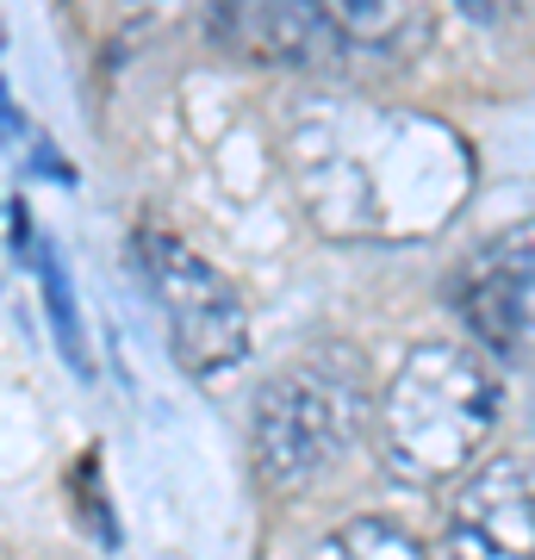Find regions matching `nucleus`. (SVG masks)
<instances>
[{"mask_svg":"<svg viewBox=\"0 0 535 560\" xmlns=\"http://www.w3.org/2000/svg\"><path fill=\"white\" fill-rule=\"evenodd\" d=\"M143 280L156 293L162 318H168V342L187 374L219 381L249 355V312H243L237 287L199 256L194 243H181L175 231H138Z\"/></svg>","mask_w":535,"mask_h":560,"instance_id":"nucleus-4","label":"nucleus"},{"mask_svg":"<svg viewBox=\"0 0 535 560\" xmlns=\"http://www.w3.org/2000/svg\"><path fill=\"white\" fill-rule=\"evenodd\" d=\"M324 7L349 57H411L430 38V20L417 7H386V0H324Z\"/></svg>","mask_w":535,"mask_h":560,"instance_id":"nucleus-8","label":"nucleus"},{"mask_svg":"<svg viewBox=\"0 0 535 560\" xmlns=\"http://www.w3.org/2000/svg\"><path fill=\"white\" fill-rule=\"evenodd\" d=\"M212 38L249 62H337L349 57L330 7H219Z\"/></svg>","mask_w":535,"mask_h":560,"instance_id":"nucleus-7","label":"nucleus"},{"mask_svg":"<svg viewBox=\"0 0 535 560\" xmlns=\"http://www.w3.org/2000/svg\"><path fill=\"white\" fill-rule=\"evenodd\" d=\"M44 300H50V324H57L62 349H69V361H75L81 374H88V349H81V330H75V305H69V280H62L57 261H44Z\"/></svg>","mask_w":535,"mask_h":560,"instance_id":"nucleus-10","label":"nucleus"},{"mask_svg":"<svg viewBox=\"0 0 535 560\" xmlns=\"http://www.w3.org/2000/svg\"><path fill=\"white\" fill-rule=\"evenodd\" d=\"M530 287H535V224H516L504 237L479 243L449 293H455L467 330L486 349L511 355L523 342V318H530Z\"/></svg>","mask_w":535,"mask_h":560,"instance_id":"nucleus-6","label":"nucleus"},{"mask_svg":"<svg viewBox=\"0 0 535 560\" xmlns=\"http://www.w3.org/2000/svg\"><path fill=\"white\" fill-rule=\"evenodd\" d=\"M449 560H535V486L516 455H492L461 480L449 523Z\"/></svg>","mask_w":535,"mask_h":560,"instance_id":"nucleus-5","label":"nucleus"},{"mask_svg":"<svg viewBox=\"0 0 535 560\" xmlns=\"http://www.w3.org/2000/svg\"><path fill=\"white\" fill-rule=\"evenodd\" d=\"M287 168L324 237H430L461 212L474 156L455 125L361 94H299L287 106Z\"/></svg>","mask_w":535,"mask_h":560,"instance_id":"nucleus-1","label":"nucleus"},{"mask_svg":"<svg viewBox=\"0 0 535 560\" xmlns=\"http://www.w3.org/2000/svg\"><path fill=\"white\" fill-rule=\"evenodd\" d=\"M498 374L467 342H423L405 355L380 399V455L405 486H449L474 474L498 430Z\"/></svg>","mask_w":535,"mask_h":560,"instance_id":"nucleus-2","label":"nucleus"},{"mask_svg":"<svg viewBox=\"0 0 535 560\" xmlns=\"http://www.w3.org/2000/svg\"><path fill=\"white\" fill-rule=\"evenodd\" d=\"M317 560H430V555L411 529H398L386 517H356L317 541Z\"/></svg>","mask_w":535,"mask_h":560,"instance_id":"nucleus-9","label":"nucleus"},{"mask_svg":"<svg viewBox=\"0 0 535 560\" xmlns=\"http://www.w3.org/2000/svg\"><path fill=\"white\" fill-rule=\"evenodd\" d=\"M368 430V368L356 349L324 342L287 361L256 393V474L268 492H305L330 467L349 460V448Z\"/></svg>","mask_w":535,"mask_h":560,"instance_id":"nucleus-3","label":"nucleus"}]
</instances>
